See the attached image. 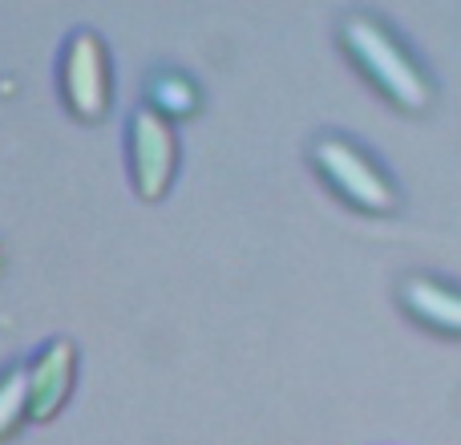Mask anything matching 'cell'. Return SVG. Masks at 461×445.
<instances>
[{"label": "cell", "instance_id": "obj_1", "mask_svg": "<svg viewBox=\"0 0 461 445\" xmlns=\"http://www.w3.org/2000/svg\"><path fill=\"white\" fill-rule=\"evenodd\" d=\"M340 41L348 49V57L357 61V69L389 97L397 110L421 114L433 102V81L429 73L417 65V57L393 37V29L384 21L368 13H348L340 21Z\"/></svg>", "mask_w": 461, "mask_h": 445}, {"label": "cell", "instance_id": "obj_2", "mask_svg": "<svg viewBox=\"0 0 461 445\" xmlns=\"http://www.w3.org/2000/svg\"><path fill=\"white\" fill-rule=\"evenodd\" d=\"M312 162H316V170L332 183V191L340 195V199H348L352 207L368 211V215H389V211H397V186L389 183V175H384L357 142H348V138H340V134H324L312 146Z\"/></svg>", "mask_w": 461, "mask_h": 445}, {"label": "cell", "instance_id": "obj_3", "mask_svg": "<svg viewBox=\"0 0 461 445\" xmlns=\"http://www.w3.org/2000/svg\"><path fill=\"white\" fill-rule=\"evenodd\" d=\"M61 86L73 114L86 122H97L110 105V69H105V49L94 32H73L65 45Z\"/></svg>", "mask_w": 461, "mask_h": 445}, {"label": "cell", "instance_id": "obj_4", "mask_svg": "<svg viewBox=\"0 0 461 445\" xmlns=\"http://www.w3.org/2000/svg\"><path fill=\"white\" fill-rule=\"evenodd\" d=\"M130 159H134V183L142 199H162L175 178V134L167 118L150 105L134 114L130 122Z\"/></svg>", "mask_w": 461, "mask_h": 445}, {"label": "cell", "instance_id": "obj_5", "mask_svg": "<svg viewBox=\"0 0 461 445\" xmlns=\"http://www.w3.org/2000/svg\"><path fill=\"white\" fill-rule=\"evenodd\" d=\"M397 295H401V308L421 328L461 341V287L457 284H446L438 276H405Z\"/></svg>", "mask_w": 461, "mask_h": 445}, {"label": "cell", "instance_id": "obj_6", "mask_svg": "<svg viewBox=\"0 0 461 445\" xmlns=\"http://www.w3.org/2000/svg\"><path fill=\"white\" fill-rule=\"evenodd\" d=\"M73 365H77L73 360V344L65 336H57V341H49L41 349V357L29 368V417L32 422H49L65 405V397L73 389Z\"/></svg>", "mask_w": 461, "mask_h": 445}, {"label": "cell", "instance_id": "obj_7", "mask_svg": "<svg viewBox=\"0 0 461 445\" xmlns=\"http://www.w3.org/2000/svg\"><path fill=\"white\" fill-rule=\"evenodd\" d=\"M146 94H150V110H158L162 118H183V114H194V105H199V89H194L191 77H183V73L175 69H158L150 73V81H146Z\"/></svg>", "mask_w": 461, "mask_h": 445}, {"label": "cell", "instance_id": "obj_8", "mask_svg": "<svg viewBox=\"0 0 461 445\" xmlns=\"http://www.w3.org/2000/svg\"><path fill=\"white\" fill-rule=\"evenodd\" d=\"M24 413H29V368L13 365L0 373V438H8Z\"/></svg>", "mask_w": 461, "mask_h": 445}]
</instances>
